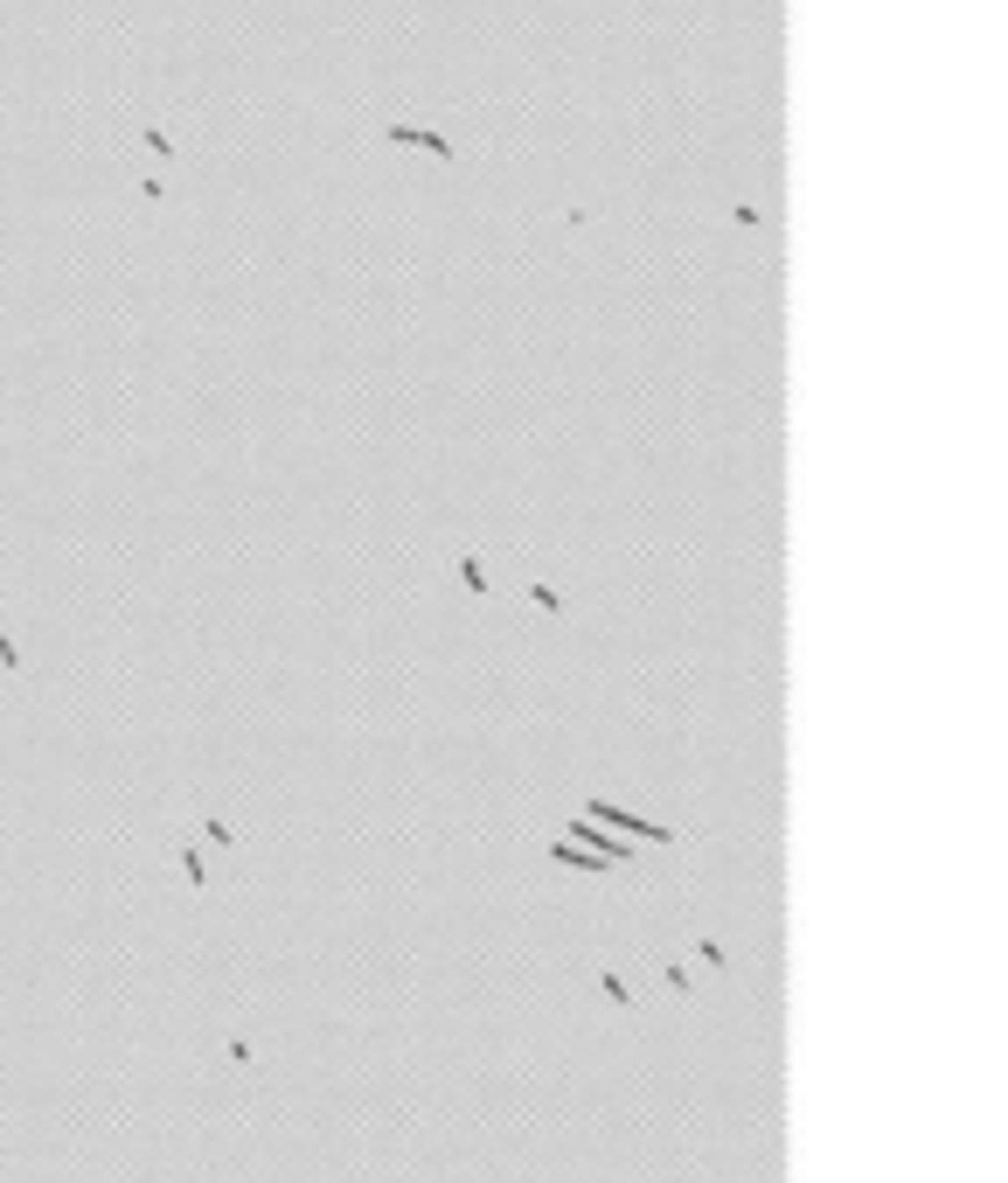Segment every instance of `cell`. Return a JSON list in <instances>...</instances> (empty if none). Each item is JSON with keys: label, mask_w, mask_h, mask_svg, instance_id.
<instances>
[{"label": "cell", "mask_w": 1008, "mask_h": 1183, "mask_svg": "<svg viewBox=\"0 0 1008 1183\" xmlns=\"http://www.w3.org/2000/svg\"><path fill=\"white\" fill-rule=\"evenodd\" d=\"M529 599H536L550 620H563V592H556V585H529Z\"/></svg>", "instance_id": "277c9868"}, {"label": "cell", "mask_w": 1008, "mask_h": 1183, "mask_svg": "<svg viewBox=\"0 0 1008 1183\" xmlns=\"http://www.w3.org/2000/svg\"><path fill=\"white\" fill-rule=\"evenodd\" d=\"M202 842H216V850H230V842H237V828H230L223 814H209V821H202Z\"/></svg>", "instance_id": "3957f363"}, {"label": "cell", "mask_w": 1008, "mask_h": 1183, "mask_svg": "<svg viewBox=\"0 0 1008 1183\" xmlns=\"http://www.w3.org/2000/svg\"><path fill=\"white\" fill-rule=\"evenodd\" d=\"M591 821H598V828H626V835H640V842H675V828L640 821V814H626V807H612V800H591Z\"/></svg>", "instance_id": "6da1fadb"}, {"label": "cell", "mask_w": 1008, "mask_h": 1183, "mask_svg": "<svg viewBox=\"0 0 1008 1183\" xmlns=\"http://www.w3.org/2000/svg\"><path fill=\"white\" fill-rule=\"evenodd\" d=\"M570 835H577V842H605V828H598V821H577ZM626 857H633V842H605V864H626Z\"/></svg>", "instance_id": "7a4b0ae2"}, {"label": "cell", "mask_w": 1008, "mask_h": 1183, "mask_svg": "<svg viewBox=\"0 0 1008 1183\" xmlns=\"http://www.w3.org/2000/svg\"><path fill=\"white\" fill-rule=\"evenodd\" d=\"M598 982H605V995H612V1002H619V1009H633V988L619 982V975H598Z\"/></svg>", "instance_id": "8992f818"}, {"label": "cell", "mask_w": 1008, "mask_h": 1183, "mask_svg": "<svg viewBox=\"0 0 1008 1183\" xmlns=\"http://www.w3.org/2000/svg\"><path fill=\"white\" fill-rule=\"evenodd\" d=\"M459 578H466V585L487 599V571H480V557H459Z\"/></svg>", "instance_id": "5b68a950"}, {"label": "cell", "mask_w": 1008, "mask_h": 1183, "mask_svg": "<svg viewBox=\"0 0 1008 1183\" xmlns=\"http://www.w3.org/2000/svg\"><path fill=\"white\" fill-rule=\"evenodd\" d=\"M0 669H7V676H21V648H14L7 634H0Z\"/></svg>", "instance_id": "52a82bcc"}]
</instances>
